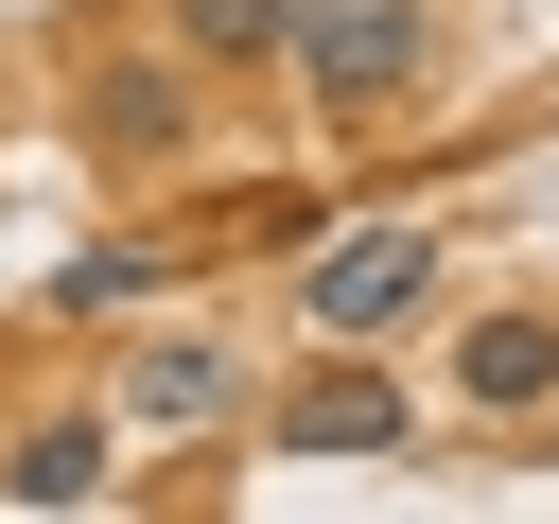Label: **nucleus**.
<instances>
[{
  "instance_id": "nucleus-1",
  "label": "nucleus",
  "mask_w": 559,
  "mask_h": 524,
  "mask_svg": "<svg viewBox=\"0 0 559 524\" xmlns=\"http://www.w3.org/2000/svg\"><path fill=\"white\" fill-rule=\"evenodd\" d=\"M419 52H437L419 0H297V87L349 105V122H384V105L419 87Z\"/></svg>"
},
{
  "instance_id": "nucleus-2",
  "label": "nucleus",
  "mask_w": 559,
  "mask_h": 524,
  "mask_svg": "<svg viewBox=\"0 0 559 524\" xmlns=\"http://www.w3.org/2000/svg\"><path fill=\"white\" fill-rule=\"evenodd\" d=\"M419 297H437V245H419V227H332V245L297 262V314H314L332 349H384Z\"/></svg>"
},
{
  "instance_id": "nucleus-3",
  "label": "nucleus",
  "mask_w": 559,
  "mask_h": 524,
  "mask_svg": "<svg viewBox=\"0 0 559 524\" xmlns=\"http://www.w3.org/2000/svg\"><path fill=\"white\" fill-rule=\"evenodd\" d=\"M262 437H280V454H402V384H384V367H297V384L262 402Z\"/></svg>"
},
{
  "instance_id": "nucleus-4",
  "label": "nucleus",
  "mask_w": 559,
  "mask_h": 524,
  "mask_svg": "<svg viewBox=\"0 0 559 524\" xmlns=\"http://www.w3.org/2000/svg\"><path fill=\"white\" fill-rule=\"evenodd\" d=\"M454 402H489V419L559 402V314H472L454 332Z\"/></svg>"
},
{
  "instance_id": "nucleus-5",
  "label": "nucleus",
  "mask_w": 559,
  "mask_h": 524,
  "mask_svg": "<svg viewBox=\"0 0 559 524\" xmlns=\"http://www.w3.org/2000/svg\"><path fill=\"white\" fill-rule=\"evenodd\" d=\"M122 419H140V437H192V419H227V349H210V332H175V349H140V384H122Z\"/></svg>"
},
{
  "instance_id": "nucleus-6",
  "label": "nucleus",
  "mask_w": 559,
  "mask_h": 524,
  "mask_svg": "<svg viewBox=\"0 0 559 524\" xmlns=\"http://www.w3.org/2000/svg\"><path fill=\"white\" fill-rule=\"evenodd\" d=\"M0 489H17V507H87V489H105V419H35Z\"/></svg>"
},
{
  "instance_id": "nucleus-7",
  "label": "nucleus",
  "mask_w": 559,
  "mask_h": 524,
  "mask_svg": "<svg viewBox=\"0 0 559 524\" xmlns=\"http://www.w3.org/2000/svg\"><path fill=\"white\" fill-rule=\"evenodd\" d=\"M175 35L210 70H262V52H297V0H175Z\"/></svg>"
},
{
  "instance_id": "nucleus-8",
  "label": "nucleus",
  "mask_w": 559,
  "mask_h": 524,
  "mask_svg": "<svg viewBox=\"0 0 559 524\" xmlns=\"http://www.w3.org/2000/svg\"><path fill=\"white\" fill-rule=\"evenodd\" d=\"M52 297H70V314H140V297H157V245H87Z\"/></svg>"
}]
</instances>
